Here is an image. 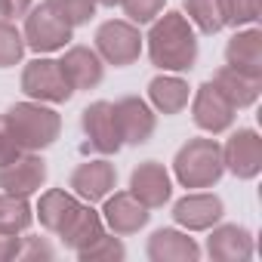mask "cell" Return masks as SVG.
I'll use <instances>...</instances> for the list:
<instances>
[{"label": "cell", "mask_w": 262, "mask_h": 262, "mask_svg": "<svg viewBox=\"0 0 262 262\" xmlns=\"http://www.w3.org/2000/svg\"><path fill=\"white\" fill-rule=\"evenodd\" d=\"M148 59L161 71H191L198 62V34L182 13H161L148 31Z\"/></svg>", "instance_id": "1"}, {"label": "cell", "mask_w": 262, "mask_h": 262, "mask_svg": "<svg viewBox=\"0 0 262 262\" xmlns=\"http://www.w3.org/2000/svg\"><path fill=\"white\" fill-rule=\"evenodd\" d=\"M4 117H7V123H10L22 151H43L62 133V117L53 108H47L43 102H34V99L16 102Z\"/></svg>", "instance_id": "2"}, {"label": "cell", "mask_w": 262, "mask_h": 262, "mask_svg": "<svg viewBox=\"0 0 262 262\" xmlns=\"http://www.w3.org/2000/svg\"><path fill=\"white\" fill-rule=\"evenodd\" d=\"M173 173H176L179 185H185V188H213L225 173L222 145L216 139H204V136L188 139L173 158Z\"/></svg>", "instance_id": "3"}, {"label": "cell", "mask_w": 262, "mask_h": 262, "mask_svg": "<svg viewBox=\"0 0 262 262\" xmlns=\"http://www.w3.org/2000/svg\"><path fill=\"white\" fill-rule=\"evenodd\" d=\"M96 53L114 68H126L142 56V34L126 19H108L96 28Z\"/></svg>", "instance_id": "4"}, {"label": "cell", "mask_w": 262, "mask_h": 262, "mask_svg": "<svg viewBox=\"0 0 262 262\" xmlns=\"http://www.w3.org/2000/svg\"><path fill=\"white\" fill-rule=\"evenodd\" d=\"M71 25L47 4L40 7H31L25 13V28H22V37H25V47L34 50V53H56V50H65L68 40H71Z\"/></svg>", "instance_id": "5"}, {"label": "cell", "mask_w": 262, "mask_h": 262, "mask_svg": "<svg viewBox=\"0 0 262 262\" xmlns=\"http://www.w3.org/2000/svg\"><path fill=\"white\" fill-rule=\"evenodd\" d=\"M22 93L34 102H50V105L68 102L74 96L62 65L56 59H43V56L22 68Z\"/></svg>", "instance_id": "6"}, {"label": "cell", "mask_w": 262, "mask_h": 262, "mask_svg": "<svg viewBox=\"0 0 262 262\" xmlns=\"http://www.w3.org/2000/svg\"><path fill=\"white\" fill-rule=\"evenodd\" d=\"M114 123H117V133L126 145H145L151 136H155V126H158V117L151 111V105L139 96H120L114 105Z\"/></svg>", "instance_id": "7"}, {"label": "cell", "mask_w": 262, "mask_h": 262, "mask_svg": "<svg viewBox=\"0 0 262 262\" xmlns=\"http://www.w3.org/2000/svg\"><path fill=\"white\" fill-rule=\"evenodd\" d=\"M80 129H83V136H86V151L93 148L99 155H114L123 145V139L117 133V123H114L111 102H105V99L90 102L80 111Z\"/></svg>", "instance_id": "8"}, {"label": "cell", "mask_w": 262, "mask_h": 262, "mask_svg": "<svg viewBox=\"0 0 262 262\" xmlns=\"http://www.w3.org/2000/svg\"><path fill=\"white\" fill-rule=\"evenodd\" d=\"M222 164L237 179H256L262 173V139L256 129H234L222 145Z\"/></svg>", "instance_id": "9"}, {"label": "cell", "mask_w": 262, "mask_h": 262, "mask_svg": "<svg viewBox=\"0 0 262 262\" xmlns=\"http://www.w3.org/2000/svg\"><path fill=\"white\" fill-rule=\"evenodd\" d=\"M234 105L207 80V83H201L198 90H194V96H191V117H194V123L201 126V129H207V133H225V129L234 123Z\"/></svg>", "instance_id": "10"}, {"label": "cell", "mask_w": 262, "mask_h": 262, "mask_svg": "<svg viewBox=\"0 0 262 262\" xmlns=\"http://www.w3.org/2000/svg\"><path fill=\"white\" fill-rule=\"evenodd\" d=\"M47 182V161L37 151H22L13 164L0 167V191L28 198Z\"/></svg>", "instance_id": "11"}, {"label": "cell", "mask_w": 262, "mask_h": 262, "mask_svg": "<svg viewBox=\"0 0 262 262\" xmlns=\"http://www.w3.org/2000/svg\"><path fill=\"white\" fill-rule=\"evenodd\" d=\"M148 207L142 201H136L129 191H114L105 198V207H102V222L117 234V237H126V234H136L139 228L148 225Z\"/></svg>", "instance_id": "12"}, {"label": "cell", "mask_w": 262, "mask_h": 262, "mask_svg": "<svg viewBox=\"0 0 262 262\" xmlns=\"http://www.w3.org/2000/svg\"><path fill=\"white\" fill-rule=\"evenodd\" d=\"M129 194L136 201H142L148 210L164 207L170 201V194H173V179H170L167 167L158 164V161L139 164L133 173H129Z\"/></svg>", "instance_id": "13"}, {"label": "cell", "mask_w": 262, "mask_h": 262, "mask_svg": "<svg viewBox=\"0 0 262 262\" xmlns=\"http://www.w3.org/2000/svg\"><path fill=\"white\" fill-rule=\"evenodd\" d=\"M114 182H117L114 164H108V161H86V164H80L71 173L68 188L83 204H96V201H105L114 191Z\"/></svg>", "instance_id": "14"}, {"label": "cell", "mask_w": 262, "mask_h": 262, "mask_svg": "<svg viewBox=\"0 0 262 262\" xmlns=\"http://www.w3.org/2000/svg\"><path fill=\"white\" fill-rule=\"evenodd\" d=\"M222 213H225L222 201L210 191H191L173 207V219L188 231H210L222 219Z\"/></svg>", "instance_id": "15"}, {"label": "cell", "mask_w": 262, "mask_h": 262, "mask_svg": "<svg viewBox=\"0 0 262 262\" xmlns=\"http://www.w3.org/2000/svg\"><path fill=\"white\" fill-rule=\"evenodd\" d=\"M59 65H62V71H65V77H68L74 93L77 90H93L105 77V62L90 47H68L65 56L59 59Z\"/></svg>", "instance_id": "16"}, {"label": "cell", "mask_w": 262, "mask_h": 262, "mask_svg": "<svg viewBox=\"0 0 262 262\" xmlns=\"http://www.w3.org/2000/svg\"><path fill=\"white\" fill-rule=\"evenodd\" d=\"M225 65L250 77H262V31L244 28L225 43Z\"/></svg>", "instance_id": "17"}, {"label": "cell", "mask_w": 262, "mask_h": 262, "mask_svg": "<svg viewBox=\"0 0 262 262\" xmlns=\"http://www.w3.org/2000/svg\"><path fill=\"white\" fill-rule=\"evenodd\" d=\"M77 210H80V198L71 194V191H65V188H50L37 201V219L53 234H62L68 228V222L74 219Z\"/></svg>", "instance_id": "18"}, {"label": "cell", "mask_w": 262, "mask_h": 262, "mask_svg": "<svg viewBox=\"0 0 262 262\" xmlns=\"http://www.w3.org/2000/svg\"><path fill=\"white\" fill-rule=\"evenodd\" d=\"M207 253L222 262H241L253 256V237L244 225H219L207 237Z\"/></svg>", "instance_id": "19"}, {"label": "cell", "mask_w": 262, "mask_h": 262, "mask_svg": "<svg viewBox=\"0 0 262 262\" xmlns=\"http://www.w3.org/2000/svg\"><path fill=\"white\" fill-rule=\"evenodd\" d=\"M198 256L201 247L176 228H158L148 237V259L155 262H194Z\"/></svg>", "instance_id": "20"}, {"label": "cell", "mask_w": 262, "mask_h": 262, "mask_svg": "<svg viewBox=\"0 0 262 262\" xmlns=\"http://www.w3.org/2000/svg\"><path fill=\"white\" fill-rule=\"evenodd\" d=\"M210 83H213L234 108H250V105H256L259 90H262V77H250V74H244V71H234L231 65H222V68L213 74Z\"/></svg>", "instance_id": "21"}, {"label": "cell", "mask_w": 262, "mask_h": 262, "mask_svg": "<svg viewBox=\"0 0 262 262\" xmlns=\"http://www.w3.org/2000/svg\"><path fill=\"white\" fill-rule=\"evenodd\" d=\"M148 99H151V105H155L161 114H179V111L188 105L191 90H188V83H185L182 77L164 71V74L151 77V83H148Z\"/></svg>", "instance_id": "22"}, {"label": "cell", "mask_w": 262, "mask_h": 262, "mask_svg": "<svg viewBox=\"0 0 262 262\" xmlns=\"http://www.w3.org/2000/svg\"><path fill=\"white\" fill-rule=\"evenodd\" d=\"M105 231V222H102V216L90 207V204H80V210L74 213V219L68 222V228L59 234L62 241H65V247L68 250H74V253H80L86 244H93L99 234Z\"/></svg>", "instance_id": "23"}, {"label": "cell", "mask_w": 262, "mask_h": 262, "mask_svg": "<svg viewBox=\"0 0 262 262\" xmlns=\"http://www.w3.org/2000/svg\"><path fill=\"white\" fill-rule=\"evenodd\" d=\"M182 7H185V19L201 34H216V31L225 28L219 0H182Z\"/></svg>", "instance_id": "24"}, {"label": "cell", "mask_w": 262, "mask_h": 262, "mask_svg": "<svg viewBox=\"0 0 262 262\" xmlns=\"http://www.w3.org/2000/svg\"><path fill=\"white\" fill-rule=\"evenodd\" d=\"M31 222H34V213H31V204L25 198L0 191V228L22 234Z\"/></svg>", "instance_id": "25"}, {"label": "cell", "mask_w": 262, "mask_h": 262, "mask_svg": "<svg viewBox=\"0 0 262 262\" xmlns=\"http://www.w3.org/2000/svg\"><path fill=\"white\" fill-rule=\"evenodd\" d=\"M222 22L225 28H241V25H256L262 13V0H219Z\"/></svg>", "instance_id": "26"}, {"label": "cell", "mask_w": 262, "mask_h": 262, "mask_svg": "<svg viewBox=\"0 0 262 262\" xmlns=\"http://www.w3.org/2000/svg\"><path fill=\"white\" fill-rule=\"evenodd\" d=\"M22 56H25V37H22V31L13 22L0 19V68L19 65Z\"/></svg>", "instance_id": "27"}, {"label": "cell", "mask_w": 262, "mask_h": 262, "mask_svg": "<svg viewBox=\"0 0 262 262\" xmlns=\"http://www.w3.org/2000/svg\"><path fill=\"white\" fill-rule=\"evenodd\" d=\"M47 4H50L71 28L86 25V22L96 16V0H47Z\"/></svg>", "instance_id": "28"}, {"label": "cell", "mask_w": 262, "mask_h": 262, "mask_svg": "<svg viewBox=\"0 0 262 262\" xmlns=\"http://www.w3.org/2000/svg\"><path fill=\"white\" fill-rule=\"evenodd\" d=\"M164 4H167V0H120V7L126 13V22H133V25L155 22L164 13Z\"/></svg>", "instance_id": "29"}, {"label": "cell", "mask_w": 262, "mask_h": 262, "mask_svg": "<svg viewBox=\"0 0 262 262\" xmlns=\"http://www.w3.org/2000/svg\"><path fill=\"white\" fill-rule=\"evenodd\" d=\"M83 262H90V259H123L126 256V250H123V244L117 241V237H111V234H99L93 244H86L80 253H77Z\"/></svg>", "instance_id": "30"}, {"label": "cell", "mask_w": 262, "mask_h": 262, "mask_svg": "<svg viewBox=\"0 0 262 262\" xmlns=\"http://www.w3.org/2000/svg\"><path fill=\"white\" fill-rule=\"evenodd\" d=\"M19 155H22V148H19L16 136H13V129H10L7 117L0 114V167H7V164H13V161H16Z\"/></svg>", "instance_id": "31"}, {"label": "cell", "mask_w": 262, "mask_h": 262, "mask_svg": "<svg viewBox=\"0 0 262 262\" xmlns=\"http://www.w3.org/2000/svg\"><path fill=\"white\" fill-rule=\"evenodd\" d=\"M53 247L40 237H22V247H19V256L16 259H53Z\"/></svg>", "instance_id": "32"}, {"label": "cell", "mask_w": 262, "mask_h": 262, "mask_svg": "<svg viewBox=\"0 0 262 262\" xmlns=\"http://www.w3.org/2000/svg\"><path fill=\"white\" fill-rule=\"evenodd\" d=\"M19 247H22V237L16 231H4V228H0V262L16 259L19 256Z\"/></svg>", "instance_id": "33"}, {"label": "cell", "mask_w": 262, "mask_h": 262, "mask_svg": "<svg viewBox=\"0 0 262 262\" xmlns=\"http://www.w3.org/2000/svg\"><path fill=\"white\" fill-rule=\"evenodd\" d=\"M28 10H31V0H0V19H7V22L25 16Z\"/></svg>", "instance_id": "34"}, {"label": "cell", "mask_w": 262, "mask_h": 262, "mask_svg": "<svg viewBox=\"0 0 262 262\" xmlns=\"http://www.w3.org/2000/svg\"><path fill=\"white\" fill-rule=\"evenodd\" d=\"M96 7H120V0H96Z\"/></svg>", "instance_id": "35"}]
</instances>
